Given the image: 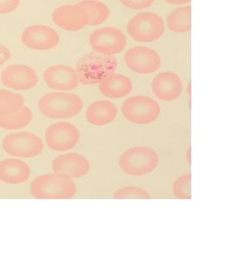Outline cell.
Returning <instances> with one entry per match:
<instances>
[{
  "mask_svg": "<svg viewBox=\"0 0 227 255\" xmlns=\"http://www.w3.org/2000/svg\"><path fill=\"white\" fill-rule=\"evenodd\" d=\"M83 102L78 95L66 92H51L44 95L38 102V109L50 119H71L78 115Z\"/></svg>",
  "mask_w": 227,
  "mask_h": 255,
  "instance_id": "6da1fadb",
  "label": "cell"
},
{
  "mask_svg": "<svg viewBox=\"0 0 227 255\" xmlns=\"http://www.w3.org/2000/svg\"><path fill=\"white\" fill-rule=\"evenodd\" d=\"M30 191L38 199H70L76 194L77 186L71 179L49 174L37 177Z\"/></svg>",
  "mask_w": 227,
  "mask_h": 255,
  "instance_id": "7a4b0ae2",
  "label": "cell"
},
{
  "mask_svg": "<svg viewBox=\"0 0 227 255\" xmlns=\"http://www.w3.org/2000/svg\"><path fill=\"white\" fill-rule=\"evenodd\" d=\"M159 162L157 152L146 146L129 148L120 157L119 166L128 175L141 176L153 171Z\"/></svg>",
  "mask_w": 227,
  "mask_h": 255,
  "instance_id": "3957f363",
  "label": "cell"
},
{
  "mask_svg": "<svg viewBox=\"0 0 227 255\" xmlns=\"http://www.w3.org/2000/svg\"><path fill=\"white\" fill-rule=\"evenodd\" d=\"M128 33L140 43H151L159 39L165 31L163 18L151 12H142L134 15L127 25Z\"/></svg>",
  "mask_w": 227,
  "mask_h": 255,
  "instance_id": "277c9868",
  "label": "cell"
},
{
  "mask_svg": "<svg viewBox=\"0 0 227 255\" xmlns=\"http://www.w3.org/2000/svg\"><path fill=\"white\" fill-rule=\"evenodd\" d=\"M122 113L128 122L146 125L158 119L161 108L156 101L148 96H135L126 100L122 106Z\"/></svg>",
  "mask_w": 227,
  "mask_h": 255,
  "instance_id": "5b68a950",
  "label": "cell"
},
{
  "mask_svg": "<svg viewBox=\"0 0 227 255\" xmlns=\"http://www.w3.org/2000/svg\"><path fill=\"white\" fill-rule=\"evenodd\" d=\"M3 150L13 157L31 158L40 155L44 150L42 139L29 132L10 133L3 141Z\"/></svg>",
  "mask_w": 227,
  "mask_h": 255,
  "instance_id": "8992f818",
  "label": "cell"
},
{
  "mask_svg": "<svg viewBox=\"0 0 227 255\" xmlns=\"http://www.w3.org/2000/svg\"><path fill=\"white\" fill-rule=\"evenodd\" d=\"M89 41L95 51L104 55L119 54L127 46V38L124 33L111 26L96 30L90 36Z\"/></svg>",
  "mask_w": 227,
  "mask_h": 255,
  "instance_id": "52a82bcc",
  "label": "cell"
},
{
  "mask_svg": "<svg viewBox=\"0 0 227 255\" xmlns=\"http://www.w3.org/2000/svg\"><path fill=\"white\" fill-rule=\"evenodd\" d=\"M80 138L78 128L70 123L59 122L50 125L45 131L47 145L54 151L73 149Z\"/></svg>",
  "mask_w": 227,
  "mask_h": 255,
  "instance_id": "ba28073f",
  "label": "cell"
},
{
  "mask_svg": "<svg viewBox=\"0 0 227 255\" xmlns=\"http://www.w3.org/2000/svg\"><path fill=\"white\" fill-rule=\"evenodd\" d=\"M126 66L138 74H150L158 70L161 58L154 49L148 47L136 46L128 49L124 55Z\"/></svg>",
  "mask_w": 227,
  "mask_h": 255,
  "instance_id": "9c48e42d",
  "label": "cell"
},
{
  "mask_svg": "<svg viewBox=\"0 0 227 255\" xmlns=\"http://www.w3.org/2000/svg\"><path fill=\"white\" fill-rule=\"evenodd\" d=\"M20 39L25 46L34 50H49L57 46L60 42L58 32L44 25L26 27L21 33Z\"/></svg>",
  "mask_w": 227,
  "mask_h": 255,
  "instance_id": "30bf717a",
  "label": "cell"
},
{
  "mask_svg": "<svg viewBox=\"0 0 227 255\" xmlns=\"http://www.w3.org/2000/svg\"><path fill=\"white\" fill-rule=\"evenodd\" d=\"M1 82L5 87L26 91L35 87L38 77L32 67L26 65H10L3 70L1 74Z\"/></svg>",
  "mask_w": 227,
  "mask_h": 255,
  "instance_id": "8fae6325",
  "label": "cell"
},
{
  "mask_svg": "<svg viewBox=\"0 0 227 255\" xmlns=\"http://www.w3.org/2000/svg\"><path fill=\"white\" fill-rule=\"evenodd\" d=\"M52 20L61 29L76 32L89 25L90 17L85 9L78 4H67L53 11Z\"/></svg>",
  "mask_w": 227,
  "mask_h": 255,
  "instance_id": "7c38bea8",
  "label": "cell"
},
{
  "mask_svg": "<svg viewBox=\"0 0 227 255\" xmlns=\"http://www.w3.org/2000/svg\"><path fill=\"white\" fill-rule=\"evenodd\" d=\"M54 174L68 179H76L85 176L91 169V164L86 157L80 154H62L55 158L52 162Z\"/></svg>",
  "mask_w": 227,
  "mask_h": 255,
  "instance_id": "4fadbf2b",
  "label": "cell"
},
{
  "mask_svg": "<svg viewBox=\"0 0 227 255\" xmlns=\"http://www.w3.org/2000/svg\"><path fill=\"white\" fill-rule=\"evenodd\" d=\"M45 84L54 90L71 91L79 86V76L76 70L66 65H56L45 70Z\"/></svg>",
  "mask_w": 227,
  "mask_h": 255,
  "instance_id": "5bb4252c",
  "label": "cell"
},
{
  "mask_svg": "<svg viewBox=\"0 0 227 255\" xmlns=\"http://www.w3.org/2000/svg\"><path fill=\"white\" fill-rule=\"evenodd\" d=\"M151 91L159 100L172 102L182 94L183 84L181 78L172 72H163L155 77L151 84Z\"/></svg>",
  "mask_w": 227,
  "mask_h": 255,
  "instance_id": "9a60e30c",
  "label": "cell"
},
{
  "mask_svg": "<svg viewBox=\"0 0 227 255\" xmlns=\"http://www.w3.org/2000/svg\"><path fill=\"white\" fill-rule=\"evenodd\" d=\"M99 88L102 95L106 97L118 99L128 96L131 92L133 84L126 76L110 73L101 79Z\"/></svg>",
  "mask_w": 227,
  "mask_h": 255,
  "instance_id": "2e32d148",
  "label": "cell"
},
{
  "mask_svg": "<svg viewBox=\"0 0 227 255\" xmlns=\"http://www.w3.org/2000/svg\"><path fill=\"white\" fill-rule=\"evenodd\" d=\"M31 169L26 162L15 158L0 162V180L7 184H21L29 179Z\"/></svg>",
  "mask_w": 227,
  "mask_h": 255,
  "instance_id": "e0dca14e",
  "label": "cell"
},
{
  "mask_svg": "<svg viewBox=\"0 0 227 255\" xmlns=\"http://www.w3.org/2000/svg\"><path fill=\"white\" fill-rule=\"evenodd\" d=\"M117 109L109 101H97L92 103L86 111V119L91 125L103 126L116 119Z\"/></svg>",
  "mask_w": 227,
  "mask_h": 255,
  "instance_id": "ac0fdd59",
  "label": "cell"
},
{
  "mask_svg": "<svg viewBox=\"0 0 227 255\" xmlns=\"http://www.w3.org/2000/svg\"><path fill=\"white\" fill-rule=\"evenodd\" d=\"M169 30L177 33L187 32L192 29V6L180 7L172 11L167 18Z\"/></svg>",
  "mask_w": 227,
  "mask_h": 255,
  "instance_id": "d6986e66",
  "label": "cell"
},
{
  "mask_svg": "<svg viewBox=\"0 0 227 255\" xmlns=\"http://www.w3.org/2000/svg\"><path fill=\"white\" fill-rule=\"evenodd\" d=\"M32 119L31 109L22 106L14 113L0 116V127L8 130H16L27 126L32 122Z\"/></svg>",
  "mask_w": 227,
  "mask_h": 255,
  "instance_id": "ffe728a7",
  "label": "cell"
},
{
  "mask_svg": "<svg viewBox=\"0 0 227 255\" xmlns=\"http://www.w3.org/2000/svg\"><path fill=\"white\" fill-rule=\"evenodd\" d=\"M87 12L89 26H98L104 23L110 15V10L105 3L97 0H84L77 3Z\"/></svg>",
  "mask_w": 227,
  "mask_h": 255,
  "instance_id": "44dd1931",
  "label": "cell"
},
{
  "mask_svg": "<svg viewBox=\"0 0 227 255\" xmlns=\"http://www.w3.org/2000/svg\"><path fill=\"white\" fill-rule=\"evenodd\" d=\"M24 106L23 96L5 90H0V116L9 115Z\"/></svg>",
  "mask_w": 227,
  "mask_h": 255,
  "instance_id": "7402d4cb",
  "label": "cell"
},
{
  "mask_svg": "<svg viewBox=\"0 0 227 255\" xmlns=\"http://www.w3.org/2000/svg\"><path fill=\"white\" fill-rule=\"evenodd\" d=\"M174 195L181 199L192 198V174H184L178 178L173 187Z\"/></svg>",
  "mask_w": 227,
  "mask_h": 255,
  "instance_id": "603a6c76",
  "label": "cell"
},
{
  "mask_svg": "<svg viewBox=\"0 0 227 255\" xmlns=\"http://www.w3.org/2000/svg\"><path fill=\"white\" fill-rule=\"evenodd\" d=\"M115 199H149L151 196L145 189L138 186H125L116 190L114 194Z\"/></svg>",
  "mask_w": 227,
  "mask_h": 255,
  "instance_id": "cb8c5ba5",
  "label": "cell"
},
{
  "mask_svg": "<svg viewBox=\"0 0 227 255\" xmlns=\"http://www.w3.org/2000/svg\"><path fill=\"white\" fill-rule=\"evenodd\" d=\"M156 0H120L123 5L132 9H143L148 8Z\"/></svg>",
  "mask_w": 227,
  "mask_h": 255,
  "instance_id": "d4e9b609",
  "label": "cell"
},
{
  "mask_svg": "<svg viewBox=\"0 0 227 255\" xmlns=\"http://www.w3.org/2000/svg\"><path fill=\"white\" fill-rule=\"evenodd\" d=\"M20 0H0V15L15 11L20 5Z\"/></svg>",
  "mask_w": 227,
  "mask_h": 255,
  "instance_id": "484cf974",
  "label": "cell"
},
{
  "mask_svg": "<svg viewBox=\"0 0 227 255\" xmlns=\"http://www.w3.org/2000/svg\"><path fill=\"white\" fill-rule=\"evenodd\" d=\"M10 57H11V53L9 48H7L3 44H0V66L3 65L6 61H9Z\"/></svg>",
  "mask_w": 227,
  "mask_h": 255,
  "instance_id": "4316f807",
  "label": "cell"
},
{
  "mask_svg": "<svg viewBox=\"0 0 227 255\" xmlns=\"http://www.w3.org/2000/svg\"><path fill=\"white\" fill-rule=\"evenodd\" d=\"M164 2L169 3H173V4H187V3H190L191 0H163Z\"/></svg>",
  "mask_w": 227,
  "mask_h": 255,
  "instance_id": "83f0119b",
  "label": "cell"
},
{
  "mask_svg": "<svg viewBox=\"0 0 227 255\" xmlns=\"http://www.w3.org/2000/svg\"><path fill=\"white\" fill-rule=\"evenodd\" d=\"M187 158H188V162L191 164V147L189 148V151L187 152Z\"/></svg>",
  "mask_w": 227,
  "mask_h": 255,
  "instance_id": "f1b7e54d",
  "label": "cell"
},
{
  "mask_svg": "<svg viewBox=\"0 0 227 255\" xmlns=\"http://www.w3.org/2000/svg\"><path fill=\"white\" fill-rule=\"evenodd\" d=\"M188 93L191 96V83H189V84H188Z\"/></svg>",
  "mask_w": 227,
  "mask_h": 255,
  "instance_id": "f546056e",
  "label": "cell"
}]
</instances>
